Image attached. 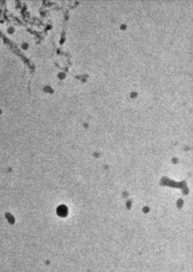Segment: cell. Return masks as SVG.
<instances>
[{
    "mask_svg": "<svg viewBox=\"0 0 193 272\" xmlns=\"http://www.w3.org/2000/svg\"><path fill=\"white\" fill-rule=\"evenodd\" d=\"M58 214L61 215V216H64L66 214L67 210L66 209V207L64 206H61L59 207L58 209Z\"/></svg>",
    "mask_w": 193,
    "mask_h": 272,
    "instance_id": "cell-1",
    "label": "cell"
}]
</instances>
